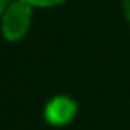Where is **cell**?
Masks as SVG:
<instances>
[{"label":"cell","instance_id":"7a4b0ae2","mask_svg":"<svg viewBox=\"0 0 130 130\" xmlns=\"http://www.w3.org/2000/svg\"><path fill=\"white\" fill-rule=\"evenodd\" d=\"M77 114V104L67 95L53 98L45 108V120L51 126H65L69 124Z\"/></svg>","mask_w":130,"mask_h":130},{"label":"cell","instance_id":"3957f363","mask_svg":"<svg viewBox=\"0 0 130 130\" xmlns=\"http://www.w3.org/2000/svg\"><path fill=\"white\" fill-rule=\"evenodd\" d=\"M22 2H26L30 6H55V4H59L63 0H22Z\"/></svg>","mask_w":130,"mask_h":130},{"label":"cell","instance_id":"277c9868","mask_svg":"<svg viewBox=\"0 0 130 130\" xmlns=\"http://www.w3.org/2000/svg\"><path fill=\"white\" fill-rule=\"evenodd\" d=\"M124 10H126V18L130 22V0H124Z\"/></svg>","mask_w":130,"mask_h":130},{"label":"cell","instance_id":"6da1fadb","mask_svg":"<svg viewBox=\"0 0 130 130\" xmlns=\"http://www.w3.org/2000/svg\"><path fill=\"white\" fill-rule=\"evenodd\" d=\"M30 16H32L30 4H26V2H22V0H16V2L8 4V8H6L4 14H2V35H4L8 41H18V39H22L24 32L28 30Z\"/></svg>","mask_w":130,"mask_h":130},{"label":"cell","instance_id":"5b68a950","mask_svg":"<svg viewBox=\"0 0 130 130\" xmlns=\"http://www.w3.org/2000/svg\"><path fill=\"white\" fill-rule=\"evenodd\" d=\"M6 8H8V0H0V14H4Z\"/></svg>","mask_w":130,"mask_h":130}]
</instances>
